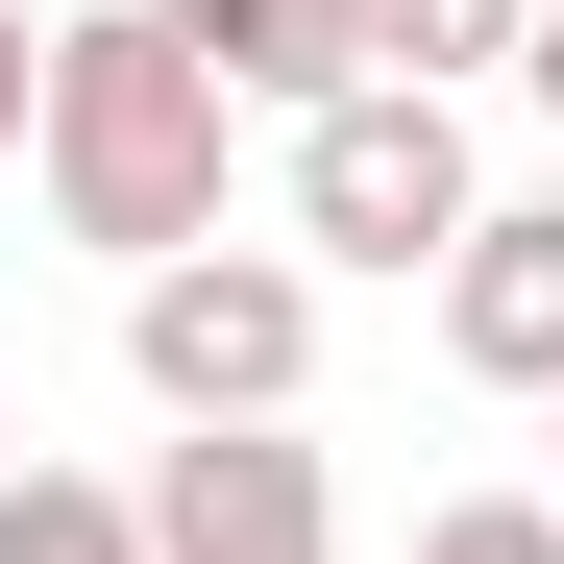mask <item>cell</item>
Returning a JSON list of instances; mask_svg holds the SVG:
<instances>
[{
  "label": "cell",
  "instance_id": "6da1fadb",
  "mask_svg": "<svg viewBox=\"0 0 564 564\" xmlns=\"http://www.w3.org/2000/svg\"><path fill=\"white\" fill-rule=\"evenodd\" d=\"M221 148H246V99L197 50H172V0H74L50 25V221L99 246V270H172V246H221Z\"/></svg>",
  "mask_w": 564,
  "mask_h": 564
},
{
  "label": "cell",
  "instance_id": "7a4b0ae2",
  "mask_svg": "<svg viewBox=\"0 0 564 564\" xmlns=\"http://www.w3.org/2000/svg\"><path fill=\"white\" fill-rule=\"evenodd\" d=\"M123 368H148L172 442L295 417V393H319V270H295V246H172V270H123Z\"/></svg>",
  "mask_w": 564,
  "mask_h": 564
},
{
  "label": "cell",
  "instance_id": "3957f363",
  "mask_svg": "<svg viewBox=\"0 0 564 564\" xmlns=\"http://www.w3.org/2000/svg\"><path fill=\"white\" fill-rule=\"evenodd\" d=\"M491 221V172H466V99H417V74H368V99L295 123V270H417L442 295V246Z\"/></svg>",
  "mask_w": 564,
  "mask_h": 564
},
{
  "label": "cell",
  "instance_id": "277c9868",
  "mask_svg": "<svg viewBox=\"0 0 564 564\" xmlns=\"http://www.w3.org/2000/svg\"><path fill=\"white\" fill-rule=\"evenodd\" d=\"M148 564H344V491L295 417H221V442H148Z\"/></svg>",
  "mask_w": 564,
  "mask_h": 564
},
{
  "label": "cell",
  "instance_id": "5b68a950",
  "mask_svg": "<svg viewBox=\"0 0 564 564\" xmlns=\"http://www.w3.org/2000/svg\"><path fill=\"white\" fill-rule=\"evenodd\" d=\"M442 368L516 393V417H564V197H491L442 246Z\"/></svg>",
  "mask_w": 564,
  "mask_h": 564
},
{
  "label": "cell",
  "instance_id": "8992f818",
  "mask_svg": "<svg viewBox=\"0 0 564 564\" xmlns=\"http://www.w3.org/2000/svg\"><path fill=\"white\" fill-rule=\"evenodd\" d=\"M172 50H197L246 123H319V99H368V0H172Z\"/></svg>",
  "mask_w": 564,
  "mask_h": 564
},
{
  "label": "cell",
  "instance_id": "52a82bcc",
  "mask_svg": "<svg viewBox=\"0 0 564 564\" xmlns=\"http://www.w3.org/2000/svg\"><path fill=\"white\" fill-rule=\"evenodd\" d=\"M368 74H417V99H466V74H540V0H368Z\"/></svg>",
  "mask_w": 564,
  "mask_h": 564
},
{
  "label": "cell",
  "instance_id": "ba28073f",
  "mask_svg": "<svg viewBox=\"0 0 564 564\" xmlns=\"http://www.w3.org/2000/svg\"><path fill=\"white\" fill-rule=\"evenodd\" d=\"M0 564H148V491H99V466H25V491H0Z\"/></svg>",
  "mask_w": 564,
  "mask_h": 564
},
{
  "label": "cell",
  "instance_id": "9c48e42d",
  "mask_svg": "<svg viewBox=\"0 0 564 564\" xmlns=\"http://www.w3.org/2000/svg\"><path fill=\"white\" fill-rule=\"evenodd\" d=\"M417 564H564V491H442Z\"/></svg>",
  "mask_w": 564,
  "mask_h": 564
},
{
  "label": "cell",
  "instance_id": "30bf717a",
  "mask_svg": "<svg viewBox=\"0 0 564 564\" xmlns=\"http://www.w3.org/2000/svg\"><path fill=\"white\" fill-rule=\"evenodd\" d=\"M50 148V0H0V172Z\"/></svg>",
  "mask_w": 564,
  "mask_h": 564
},
{
  "label": "cell",
  "instance_id": "8fae6325",
  "mask_svg": "<svg viewBox=\"0 0 564 564\" xmlns=\"http://www.w3.org/2000/svg\"><path fill=\"white\" fill-rule=\"evenodd\" d=\"M540 123H564V0H540Z\"/></svg>",
  "mask_w": 564,
  "mask_h": 564
},
{
  "label": "cell",
  "instance_id": "7c38bea8",
  "mask_svg": "<svg viewBox=\"0 0 564 564\" xmlns=\"http://www.w3.org/2000/svg\"><path fill=\"white\" fill-rule=\"evenodd\" d=\"M0 491H25V393H0Z\"/></svg>",
  "mask_w": 564,
  "mask_h": 564
},
{
  "label": "cell",
  "instance_id": "4fadbf2b",
  "mask_svg": "<svg viewBox=\"0 0 564 564\" xmlns=\"http://www.w3.org/2000/svg\"><path fill=\"white\" fill-rule=\"evenodd\" d=\"M540 491H564V417H540Z\"/></svg>",
  "mask_w": 564,
  "mask_h": 564
}]
</instances>
